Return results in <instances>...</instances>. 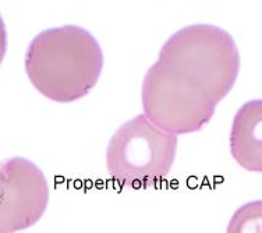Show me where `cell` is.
I'll return each instance as SVG.
<instances>
[{"label":"cell","instance_id":"obj_1","mask_svg":"<svg viewBox=\"0 0 262 233\" xmlns=\"http://www.w3.org/2000/svg\"><path fill=\"white\" fill-rule=\"evenodd\" d=\"M238 73L240 53L227 31L211 24L184 27L165 42L146 71L144 115L176 136L200 132L233 90Z\"/></svg>","mask_w":262,"mask_h":233},{"label":"cell","instance_id":"obj_2","mask_svg":"<svg viewBox=\"0 0 262 233\" xmlns=\"http://www.w3.org/2000/svg\"><path fill=\"white\" fill-rule=\"evenodd\" d=\"M24 66L36 91L57 103H71L98 84L103 52L95 36L82 27L49 28L31 41Z\"/></svg>","mask_w":262,"mask_h":233},{"label":"cell","instance_id":"obj_3","mask_svg":"<svg viewBox=\"0 0 262 233\" xmlns=\"http://www.w3.org/2000/svg\"><path fill=\"white\" fill-rule=\"evenodd\" d=\"M177 136L142 115L127 120L106 148V169L119 187L149 188L167 178L174 163Z\"/></svg>","mask_w":262,"mask_h":233},{"label":"cell","instance_id":"obj_4","mask_svg":"<svg viewBox=\"0 0 262 233\" xmlns=\"http://www.w3.org/2000/svg\"><path fill=\"white\" fill-rule=\"evenodd\" d=\"M48 204V180L35 163L21 157L0 162V233L34 226Z\"/></svg>","mask_w":262,"mask_h":233},{"label":"cell","instance_id":"obj_5","mask_svg":"<svg viewBox=\"0 0 262 233\" xmlns=\"http://www.w3.org/2000/svg\"><path fill=\"white\" fill-rule=\"evenodd\" d=\"M262 103H244L237 111L230 132V152L238 165L250 172L262 171Z\"/></svg>","mask_w":262,"mask_h":233},{"label":"cell","instance_id":"obj_6","mask_svg":"<svg viewBox=\"0 0 262 233\" xmlns=\"http://www.w3.org/2000/svg\"><path fill=\"white\" fill-rule=\"evenodd\" d=\"M6 52H7V31H6L5 21L0 15V66L5 59Z\"/></svg>","mask_w":262,"mask_h":233}]
</instances>
